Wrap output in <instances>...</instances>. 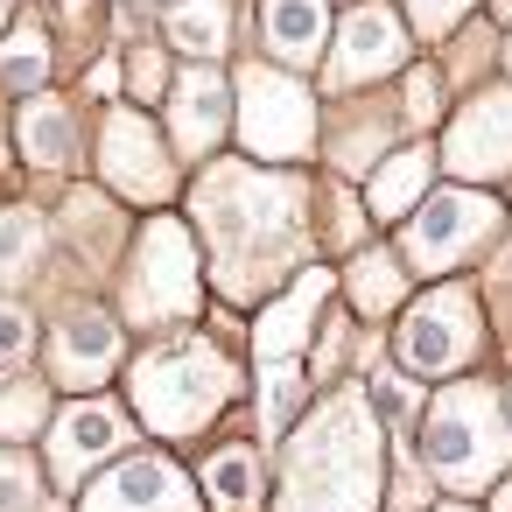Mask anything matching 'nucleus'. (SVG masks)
I'll list each match as a JSON object with an SVG mask.
<instances>
[{"label": "nucleus", "mask_w": 512, "mask_h": 512, "mask_svg": "<svg viewBox=\"0 0 512 512\" xmlns=\"http://www.w3.org/2000/svg\"><path fill=\"white\" fill-rule=\"evenodd\" d=\"M197 302V260H190V239L176 218H155L148 239H141V260H134V281H127V309L141 323H169Z\"/></svg>", "instance_id": "9d476101"}, {"label": "nucleus", "mask_w": 512, "mask_h": 512, "mask_svg": "<svg viewBox=\"0 0 512 512\" xmlns=\"http://www.w3.org/2000/svg\"><path fill=\"white\" fill-rule=\"evenodd\" d=\"M491 512H512V477H498V498H491Z\"/></svg>", "instance_id": "2f4dec72"}, {"label": "nucleus", "mask_w": 512, "mask_h": 512, "mask_svg": "<svg viewBox=\"0 0 512 512\" xmlns=\"http://www.w3.org/2000/svg\"><path fill=\"white\" fill-rule=\"evenodd\" d=\"M0 29H8V0H0Z\"/></svg>", "instance_id": "72a5a7b5"}, {"label": "nucleus", "mask_w": 512, "mask_h": 512, "mask_svg": "<svg viewBox=\"0 0 512 512\" xmlns=\"http://www.w3.org/2000/svg\"><path fill=\"white\" fill-rule=\"evenodd\" d=\"M29 498H36V470H29V456L0 449V512H29Z\"/></svg>", "instance_id": "bb28decb"}, {"label": "nucleus", "mask_w": 512, "mask_h": 512, "mask_svg": "<svg viewBox=\"0 0 512 512\" xmlns=\"http://www.w3.org/2000/svg\"><path fill=\"white\" fill-rule=\"evenodd\" d=\"M120 442H127V414L106 407V400H78V407L57 421V435H50V470H57V484H78V477H85L92 463H106Z\"/></svg>", "instance_id": "ddd939ff"}, {"label": "nucleus", "mask_w": 512, "mask_h": 512, "mask_svg": "<svg viewBox=\"0 0 512 512\" xmlns=\"http://www.w3.org/2000/svg\"><path fill=\"white\" fill-rule=\"evenodd\" d=\"M239 372L225 365V351H211L204 337H183V344H162L134 365V407L162 428V435H190L204 428L225 400H232Z\"/></svg>", "instance_id": "20e7f679"}, {"label": "nucleus", "mask_w": 512, "mask_h": 512, "mask_svg": "<svg viewBox=\"0 0 512 512\" xmlns=\"http://www.w3.org/2000/svg\"><path fill=\"white\" fill-rule=\"evenodd\" d=\"M435 113H442V78L428 64H414L407 71V120L414 127H435Z\"/></svg>", "instance_id": "cd10ccee"}, {"label": "nucleus", "mask_w": 512, "mask_h": 512, "mask_svg": "<svg viewBox=\"0 0 512 512\" xmlns=\"http://www.w3.org/2000/svg\"><path fill=\"white\" fill-rule=\"evenodd\" d=\"M22 148H29V162H43V169H64V162L78 155L71 106H57V99H29V113H22Z\"/></svg>", "instance_id": "6ab92c4d"}, {"label": "nucleus", "mask_w": 512, "mask_h": 512, "mask_svg": "<svg viewBox=\"0 0 512 512\" xmlns=\"http://www.w3.org/2000/svg\"><path fill=\"white\" fill-rule=\"evenodd\" d=\"M169 120H176V141H183L190 155L218 148V134H225V120H232V85H225L218 71H190V78L176 85Z\"/></svg>", "instance_id": "dca6fc26"}, {"label": "nucleus", "mask_w": 512, "mask_h": 512, "mask_svg": "<svg viewBox=\"0 0 512 512\" xmlns=\"http://www.w3.org/2000/svg\"><path fill=\"white\" fill-rule=\"evenodd\" d=\"M442 512H463V505H442Z\"/></svg>", "instance_id": "c9c22d12"}, {"label": "nucleus", "mask_w": 512, "mask_h": 512, "mask_svg": "<svg viewBox=\"0 0 512 512\" xmlns=\"http://www.w3.org/2000/svg\"><path fill=\"white\" fill-rule=\"evenodd\" d=\"M197 218L211 232L218 274H225L232 295L274 288L302 260V246H309V232H302V183L295 176H274V169H239L232 162V169L204 176Z\"/></svg>", "instance_id": "f257e3e1"}, {"label": "nucleus", "mask_w": 512, "mask_h": 512, "mask_svg": "<svg viewBox=\"0 0 512 512\" xmlns=\"http://www.w3.org/2000/svg\"><path fill=\"white\" fill-rule=\"evenodd\" d=\"M442 169L470 190L512 176V85H491L470 106H456V120L442 127Z\"/></svg>", "instance_id": "6e6552de"}, {"label": "nucleus", "mask_w": 512, "mask_h": 512, "mask_svg": "<svg viewBox=\"0 0 512 512\" xmlns=\"http://www.w3.org/2000/svg\"><path fill=\"white\" fill-rule=\"evenodd\" d=\"M323 288H330V274L309 267L288 295H274V309L260 316V358H267V365H295V351H302V337H309V316H316Z\"/></svg>", "instance_id": "f3484780"}, {"label": "nucleus", "mask_w": 512, "mask_h": 512, "mask_svg": "<svg viewBox=\"0 0 512 512\" xmlns=\"http://www.w3.org/2000/svg\"><path fill=\"white\" fill-rule=\"evenodd\" d=\"M379 505V428L358 393H330L288 449L281 512H372Z\"/></svg>", "instance_id": "f03ea898"}, {"label": "nucleus", "mask_w": 512, "mask_h": 512, "mask_svg": "<svg viewBox=\"0 0 512 512\" xmlns=\"http://www.w3.org/2000/svg\"><path fill=\"white\" fill-rule=\"evenodd\" d=\"M498 225H505L498 197H484V190L456 183V190H435V197L407 218L400 253H407V267H421V274H449V267H463L477 246H491V239H498Z\"/></svg>", "instance_id": "39448f33"}, {"label": "nucleus", "mask_w": 512, "mask_h": 512, "mask_svg": "<svg viewBox=\"0 0 512 512\" xmlns=\"http://www.w3.org/2000/svg\"><path fill=\"white\" fill-rule=\"evenodd\" d=\"M421 463L449 484V491H484L505 477L512 463V421L498 407L491 386H442L428 421H421Z\"/></svg>", "instance_id": "7ed1b4c3"}, {"label": "nucleus", "mask_w": 512, "mask_h": 512, "mask_svg": "<svg viewBox=\"0 0 512 512\" xmlns=\"http://www.w3.org/2000/svg\"><path fill=\"white\" fill-rule=\"evenodd\" d=\"M344 281H351L358 316H386V309H400V295H407V267H400V253H358Z\"/></svg>", "instance_id": "aec40b11"}, {"label": "nucleus", "mask_w": 512, "mask_h": 512, "mask_svg": "<svg viewBox=\"0 0 512 512\" xmlns=\"http://www.w3.org/2000/svg\"><path fill=\"white\" fill-rule=\"evenodd\" d=\"M99 169H106V183H113L120 197H141V204L169 197V155H162V134H155L134 106L106 113V134H99Z\"/></svg>", "instance_id": "9b49d317"}, {"label": "nucleus", "mask_w": 512, "mask_h": 512, "mask_svg": "<svg viewBox=\"0 0 512 512\" xmlns=\"http://www.w3.org/2000/svg\"><path fill=\"white\" fill-rule=\"evenodd\" d=\"M43 414H50L43 386H8V393H0V435H29Z\"/></svg>", "instance_id": "a878e982"}, {"label": "nucleus", "mask_w": 512, "mask_h": 512, "mask_svg": "<svg viewBox=\"0 0 512 512\" xmlns=\"http://www.w3.org/2000/svg\"><path fill=\"white\" fill-rule=\"evenodd\" d=\"M85 512H197V498H190V484H183L176 463L134 456V463H120V470H106L92 484Z\"/></svg>", "instance_id": "f8f14e48"}, {"label": "nucleus", "mask_w": 512, "mask_h": 512, "mask_svg": "<svg viewBox=\"0 0 512 512\" xmlns=\"http://www.w3.org/2000/svg\"><path fill=\"white\" fill-rule=\"evenodd\" d=\"M15 358H29V316L15 302H0V365H15Z\"/></svg>", "instance_id": "c756f323"}, {"label": "nucleus", "mask_w": 512, "mask_h": 512, "mask_svg": "<svg viewBox=\"0 0 512 512\" xmlns=\"http://www.w3.org/2000/svg\"><path fill=\"white\" fill-rule=\"evenodd\" d=\"M505 71H512V43H505Z\"/></svg>", "instance_id": "f704fd0d"}, {"label": "nucleus", "mask_w": 512, "mask_h": 512, "mask_svg": "<svg viewBox=\"0 0 512 512\" xmlns=\"http://www.w3.org/2000/svg\"><path fill=\"white\" fill-rule=\"evenodd\" d=\"M36 253H43V218L36 211H0V281L29 274Z\"/></svg>", "instance_id": "5701e85b"}, {"label": "nucleus", "mask_w": 512, "mask_h": 512, "mask_svg": "<svg viewBox=\"0 0 512 512\" xmlns=\"http://www.w3.org/2000/svg\"><path fill=\"white\" fill-rule=\"evenodd\" d=\"M428 183H435V148H393L379 169H372V183H365V211L379 218V225H400V218H414L421 204H428Z\"/></svg>", "instance_id": "4468645a"}, {"label": "nucleus", "mask_w": 512, "mask_h": 512, "mask_svg": "<svg viewBox=\"0 0 512 512\" xmlns=\"http://www.w3.org/2000/svg\"><path fill=\"white\" fill-rule=\"evenodd\" d=\"M260 36L281 64H316L330 43V0H260Z\"/></svg>", "instance_id": "2eb2a0df"}, {"label": "nucleus", "mask_w": 512, "mask_h": 512, "mask_svg": "<svg viewBox=\"0 0 512 512\" xmlns=\"http://www.w3.org/2000/svg\"><path fill=\"white\" fill-rule=\"evenodd\" d=\"M50 71V43L36 36V29H22L15 43H8V57H0V78H8V85H36Z\"/></svg>", "instance_id": "393cba45"}, {"label": "nucleus", "mask_w": 512, "mask_h": 512, "mask_svg": "<svg viewBox=\"0 0 512 512\" xmlns=\"http://www.w3.org/2000/svg\"><path fill=\"white\" fill-rule=\"evenodd\" d=\"M232 36V0H183L169 8V43L190 50V57H218Z\"/></svg>", "instance_id": "412c9836"}, {"label": "nucleus", "mask_w": 512, "mask_h": 512, "mask_svg": "<svg viewBox=\"0 0 512 512\" xmlns=\"http://www.w3.org/2000/svg\"><path fill=\"white\" fill-rule=\"evenodd\" d=\"M155 85H162V57H155V50H141V57H134V92L148 99Z\"/></svg>", "instance_id": "7c9ffc66"}, {"label": "nucleus", "mask_w": 512, "mask_h": 512, "mask_svg": "<svg viewBox=\"0 0 512 512\" xmlns=\"http://www.w3.org/2000/svg\"><path fill=\"white\" fill-rule=\"evenodd\" d=\"M491 15H498V22H512V0H491Z\"/></svg>", "instance_id": "473e14b6"}, {"label": "nucleus", "mask_w": 512, "mask_h": 512, "mask_svg": "<svg viewBox=\"0 0 512 512\" xmlns=\"http://www.w3.org/2000/svg\"><path fill=\"white\" fill-rule=\"evenodd\" d=\"M407 22L393 15V8H379V0H358V8L344 15V29H337V50H330V64H323V85L330 92H351V85H372V78H393V71H407Z\"/></svg>", "instance_id": "1a4fd4ad"}, {"label": "nucleus", "mask_w": 512, "mask_h": 512, "mask_svg": "<svg viewBox=\"0 0 512 512\" xmlns=\"http://www.w3.org/2000/svg\"><path fill=\"white\" fill-rule=\"evenodd\" d=\"M477 8V0H407V22H414V36H428V43H442V36H456L463 29V15Z\"/></svg>", "instance_id": "b1692460"}, {"label": "nucleus", "mask_w": 512, "mask_h": 512, "mask_svg": "<svg viewBox=\"0 0 512 512\" xmlns=\"http://www.w3.org/2000/svg\"><path fill=\"white\" fill-rule=\"evenodd\" d=\"M477 344H484V330H477L470 288H435L400 316V365L407 372H428V379L463 372L477 358Z\"/></svg>", "instance_id": "0eeeda50"}, {"label": "nucleus", "mask_w": 512, "mask_h": 512, "mask_svg": "<svg viewBox=\"0 0 512 512\" xmlns=\"http://www.w3.org/2000/svg\"><path fill=\"white\" fill-rule=\"evenodd\" d=\"M113 358H120V330L106 323V316H71L64 330H57V379H71V386H92V379H106L113 372Z\"/></svg>", "instance_id": "a211bd4d"}, {"label": "nucleus", "mask_w": 512, "mask_h": 512, "mask_svg": "<svg viewBox=\"0 0 512 512\" xmlns=\"http://www.w3.org/2000/svg\"><path fill=\"white\" fill-rule=\"evenodd\" d=\"M372 407H379L386 421H407V414H414V393H407V379H400V372H379V379H372Z\"/></svg>", "instance_id": "c85d7f7f"}, {"label": "nucleus", "mask_w": 512, "mask_h": 512, "mask_svg": "<svg viewBox=\"0 0 512 512\" xmlns=\"http://www.w3.org/2000/svg\"><path fill=\"white\" fill-rule=\"evenodd\" d=\"M239 134L260 162H302L316 148V106L288 71L246 64L239 71Z\"/></svg>", "instance_id": "423d86ee"}, {"label": "nucleus", "mask_w": 512, "mask_h": 512, "mask_svg": "<svg viewBox=\"0 0 512 512\" xmlns=\"http://www.w3.org/2000/svg\"><path fill=\"white\" fill-rule=\"evenodd\" d=\"M204 491L218 498V512H253V498H260V463H253V449H218V456L204 463Z\"/></svg>", "instance_id": "4be33fe9"}]
</instances>
